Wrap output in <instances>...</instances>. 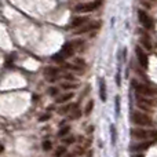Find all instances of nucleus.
<instances>
[{
	"label": "nucleus",
	"mask_w": 157,
	"mask_h": 157,
	"mask_svg": "<svg viewBox=\"0 0 157 157\" xmlns=\"http://www.w3.org/2000/svg\"><path fill=\"white\" fill-rule=\"evenodd\" d=\"M141 43L144 44V47L145 48H147V50H150L152 48V43H150V39H149V36H142L141 37Z\"/></svg>",
	"instance_id": "14"
},
{
	"label": "nucleus",
	"mask_w": 157,
	"mask_h": 157,
	"mask_svg": "<svg viewBox=\"0 0 157 157\" xmlns=\"http://www.w3.org/2000/svg\"><path fill=\"white\" fill-rule=\"evenodd\" d=\"M47 92H48V95H51V97H58V92H59V90H58L57 87H50Z\"/></svg>",
	"instance_id": "21"
},
{
	"label": "nucleus",
	"mask_w": 157,
	"mask_h": 157,
	"mask_svg": "<svg viewBox=\"0 0 157 157\" xmlns=\"http://www.w3.org/2000/svg\"><path fill=\"white\" fill-rule=\"evenodd\" d=\"M73 66H75V71H83L86 68V62H84L81 58H76L73 61Z\"/></svg>",
	"instance_id": "12"
},
{
	"label": "nucleus",
	"mask_w": 157,
	"mask_h": 157,
	"mask_svg": "<svg viewBox=\"0 0 157 157\" xmlns=\"http://www.w3.org/2000/svg\"><path fill=\"white\" fill-rule=\"evenodd\" d=\"M134 157H145V156H144V155H135Z\"/></svg>",
	"instance_id": "27"
},
{
	"label": "nucleus",
	"mask_w": 157,
	"mask_h": 157,
	"mask_svg": "<svg viewBox=\"0 0 157 157\" xmlns=\"http://www.w3.org/2000/svg\"><path fill=\"white\" fill-rule=\"evenodd\" d=\"M150 145H152V142H144V144H141V145H138V146H135V149H136V150H145V149H147Z\"/></svg>",
	"instance_id": "22"
},
{
	"label": "nucleus",
	"mask_w": 157,
	"mask_h": 157,
	"mask_svg": "<svg viewBox=\"0 0 157 157\" xmlns=\"http://www.w3.org/2000/svg\"><path fill=\"white\" fill-rule=\"evenodd\" d=\"M92 108H94V101H90L88 103H87V106H86V109H84V113L88 116L90 113L92 112Z\"/></svg>",
	"instance_id": "20"
},
{
	"label": "nucleus",
	"mask_w": 157,
	"mask_h": 157,
	"mask_svg": "<svg viewBox=\"0 0 157 157\" xmlns=\"http://www.w3.org/2000/svg\"><path fill=\"white\" fill-rule=\"evenodd\" d=\"M78 106L76 105V103H69V105H65L62 106V108L59 109V113L61 114H65V113H69L71 110H75V109H77Z\"/></svg>",
	"instance_id": "11"
},
{
	"label": "nucleus",
	"mask_w": 157,
	"mask_h": 157,
	"mask_svg": "<svg viewBox=\"0 0 157 157\" xmlns=\"http://www.w3.org/2000/svg\"><path fill=\"white\" fill-rule=\"evenodd\" d=\"M153 2H155V0H142V3L146 4V7H150V4H152Z\"/></svg>",
	"instance_id": "25"
},
{
	"label": "nucleus",
	"mask_w": 157,
	"mask_h": 157,
	"mask_svg": "<svg viewBox=\"0 0 157 157\" xmlns=\"http://www.w3.org/2000/svg\"><path fill=\"white\" fill-rule=\"evenodd\" d=\"M135 54H136V59H138L139 65L144 66V68H146L147 66V61H149V58H147L146 52L144 51V48H142L141 46H136L135 47Z\"/></svg>",
	"instance_id": "5"
},
{
	"label": "nucleus",
	"mask_w": 157,
	"mask_h": 157,
	"mask_svg": "<svg viewBox=\"0 0 157 157\" xmlns=\"http://www.w3.org/2000/svg\"><path fill=\"white\" fill-rule=\"evenodd\" d=\"M99 97L103 102L106 101V86H105V81L103 80L99 81Z\"/></svg>",
	"instance_id": "13"
},
{
	"label": "nucleus",
	"mask_w": 157,
	"mask_h": 157,
	"mask_svg": "<svg viewBox=\"0 0 157 157\" xmlns=\"http://www.w3.org/2000/svg\"><path fill=\"white\" fill-rule=\"evenodd\" d=\"M131 120L134 121V124L139 125V127H147V125L152 124V119H150L149 114L142 113V112H134Z\"/></svg>",
	"instance_id": "2"
},
{
	"label": "nucleus",
	"mask_w": 157,
	"mask_h": 157,
	"mask_svg": "<svg viewBox=\"0 0 157 157\" xmlns=\"http://www.w3.org/2000/svg\"><path fill=\"white\" fill-rule=\"evenodd\" d=\"M73 97H75L73 92H66V94L58 95V97L55 98V102H57V103H66V102H69V101H71Z\"/></svg>",
	"instance_id": "10"
},
{
	"label": "nucleus",
	"mask_w": 157,
	"mask_h": 157,
	"mask_svg": "<svg viewBox=\"0 0 157 157\" xmlns=\"http://www.w3.org/2000/svg\"><path fill=\"white\" fill-rule=\"evenodd\" d=\"M131 135L136 139H147L152 135V131H146L144 128H134L131 130Z\"/></svg>",
	"instance_id": "6"
},
{
	"label": "nucleus",
	"mask_w": 157,
	"mask_h": 157,
	"mask_svg": "<svg viewBox=\"0 0 157 157\" xmlns=\"http://www.w3.org/2000/svg\"><path fill=\"white\" fill-rule=\"evenodd\" d=\"M50 117H51V116H50L48 113H47V114H43V116L39 119V121H41V123H43V121H47V120H50Z\"/></svg>",
	"instance_id": "24"
},
{
	"label": "nucleus",
	"mask_w": 157,
	"mask_h": 157,
	"mask_svg": "<svg viewBox=\"0 0 157 157\" xmlns=\"http://www.w3.org/2000/svg\"><path fill=\"white\" fill-rule=\"evenodd\" d=\"M88 22V17H73V19L71 21L72 28H81L83 25H86Z\"/></svg>",
	"instance_id": "9"
},
{
	"label": "nucleus",
	"mask_w": 157,
	"mask_h": 157,
	"mask_svg": "<svg viewBox=\"0 0 157 157\" xmlns=\"http://www.w3.org/2000/svg\"><path fill=\"white\" fill-rule=\"evenodd\" d=\"M66 152H68L66 146H59V147H57V150H55L54 156H55V157H63V155H66Z\"/></svg>",
	"instance_id": "15"
},
{
	"label": "nucleus",
	"mask_w": 157,
	"mask_h": 157,
	"mask_svg": "<svg viewBox=\"0 0 157 157\" xmlns=\"http://www.w3.org/2000/svg\"><path fill=\"white\" fill-rule=\"evenodd\" d=\"M65 157H73V155H68V156H65Z\"/></svg>",
	"instance_id": "28"
},
{
	"label": "nucleus",
	"mask_w": 157,
	"mask_h": 157,
	"mask_svg": "<svg viewBox=\"0 0 157 157\" xmlns=\"http://www.w3.org/2000/svg\"><path fill=\"white\" fill-rule=\"evenodd\" d=\"M75 51H76V46H75V43H66L65 46L62 47L61 54H62L65 58H69L75 54Z\"/></svg>",
	"instance_id": "8"
},
{
	"label": "nucleus",
	"mask_w": 157,
	"mask_h": 157,
	"mask_svg": "<svg viewBox=\"0 0 157 157\" xmlns=\"http://www.w3.org/2000/svg\"><path fill=\"white\" fill-rule=\"evenodd\" d=\"M63 78H66V80H73V76H72L71 73H68V75H63Z\"/></svg>",
	"instance_id": "26"
},
{
	"label": "nucleus",
	"mask_w": 157,
	"mask_h": 157,
	"mask_svg": "<svg viewBox=\"0 0 157 157\" xmlns=\"http://www.w3.org/2000/svg\"><path fill=\"white\" fill-rule=\"evenodd\" d=\"M76 87H77L76 83H69V81L61 84V88H62V90H75Z\"/></svg>",
	"instance_id": "17"
},
{
	"label": "nucleus",
	"mask_w": 157,
	"mask_h": 157,
	"mask_svg": "<svg viewBox=\"0 0 157 157\" xmlns=\"http://www.w3.org/2000/svg\"><path fill=\"white\" fill-rule=\"evenodd\" d=\"M81 117V110L80 109H75V110H72V113L69 114V119L71 120H77V119H80Z\"/></svg>",
	"instance_id": "16"
},
{
	"label": "nucleus",
	"mask_w": 157,
	"mask_h": 157,
	"mask_svg": "<svg viewBox=\"0 0 157 157\" xmlns=\"http://www.w3.org/2000/svg\"><path fill=\"white\" fill-rule=\"evenodd\" d=\"M76 142V136H68V138L63 139V144L68 146V145H73Z\"/></svg>",
	"instance_id": "23"
},
{
	"label": "nucleus",
	"mask_w": 157,
	"mask_h": 157,
	"mask_svg": "<svg viewBox=\"0 0 157 157\" xmlns=\"http://www.w3.org/2000/svg\"><path fill=\"white\" fill-rule=\"evenodd\" d=\"M69 132H71V127H69V125H66V127H62L59 131H58V136L63 138V136H66Z\"/></svg>",
	"instance_id": "18"
},
{
	"label": "nucleus",
	"mask_w": 157,
	"mask_h": 157,
	"mask_svg": "<svg viewBox=\"0 0 157 157\" xmlns=\"http://www.w3.org/2000/svg\"><path fill=\"white\" fill-rule=\"evenodd\" d=\"M102 4V0H94V2H88V3H81V4H77L75 7V11L80 14H87V13H92L95 11L99 6Z\"/></svg>",
	"instance_id": "1"
},
{
	"label": "nucleus",
	"mask_w": 157,
	"mask_h": 157,
	"mask_svg": "<svg viewBox=\"0 0 157 157\" xmlns=\"http://www.w3.org/2000/svg\"><path fill=\"white\" fill-rule=\"evenodd\" d=\"M58 72H59L58 68H55V66H48V68H46V71H44V75H46V77L48 78L50 81H55L59 77Z\"/></svg>",
	"instance_id": "7"
},
{
	"label": "nucleus",
	"mask_w": 157,
	"mask_h": 157,
	"mask_svg": "<svg viewBox=\"0 0 157 157\" xmlns=\"http://www.w3.org/2000/svg\"><path fill=\"white\" fill-rule=\"evenodd\" d=\"M41 147H43V150L48 152V150L52 149V142L48 141V139H46V141H43V144H41Z\"/></svg>",
	"instance_id": "19"
},
{
	"label": "nucleus",
	"mask_w": 157,
	"mask_h": 157,
	"mask_svg": "<svg viewBox=\"0 0 157 157\" xmlns=\"http://www.w3.org/2000/svg\"><path fill=\"white\" fill-rule=\"evenodd\" d=\"M138 18H139V22L142 24V26L146 28V29H152V28L155 26V21H153V18L146 13V11L139 10L138 11Z\"/></svg>",
	"instance_id": "3"
},
{
	"label": "nucleus",
	"mask_w": 157,
	"mask_h": 157,
	"mask_svg": "<svg viewBox=\"0 0 157 157\" xmlns=\"http://www.w3.org/2000/svg\"><path fill=\"white\" fill-rule=\"evenodd\" d=\"M99 26H101V22H98V21L87 22V24L83 25L81 28H77V29L75 30V33H76V35H81V33H88V32H91V30L98 29Z\"/></svg>",
	"instance_id": "4"
}]
</instances>
